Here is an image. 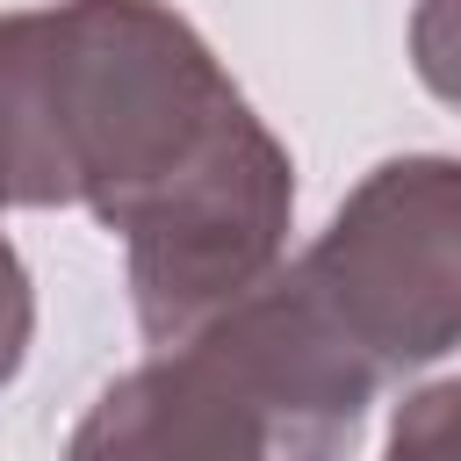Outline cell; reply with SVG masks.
Wrapping results in <instances>:
<instances>
[{"label": "cell", "instance_id": "1", "mask_svg": "<svg viewBox=\"0 0 461 461\" xmlns=\"http://www.w3.org/2000/svg\"><path fill=\"white\" fill-rule=\"evenodd\" d=\"M0 202H86L130 245L144 339L173 346L281 259L288 151L158 0L0 22Z\"/></svg>", "mask_w": 461, "mask_h": 461}, {"label": "cell", "instance_id": "2", "mask_svg": "<svg viewBox=\"0 0 461 461\" xmlns=\"http://www.w3.org/2000/svg\"><path fill=\"white\" fill-rule=\"evenodd\" d=\"M375 382L310 288L267 274L173 353L108 382L65 461H339Z\"/></svg>", "mask_w": 461, "mask_h": 461}, {"label": "cell", "instance_id": "3", "mask_svg": "<svg viewBox=\"0 0 461 461\" xmlns=\"http://www.w3.org/2000/svg\"><path fill=\"white\" fill-rule=\"evenodd\" d=\"M339 339L389 382L454 339V166H382L288 267Z\"/></svg>", "mask_w": 461, "mask_h": 461}, {"label": "cell", "instance_id": "4", "mask_svg": "<svg viewBox=\"0 0 461 461\" xmlns=\"http://www.w3.org/2000/svg\"><path fill=\"white\" fill-rule=\"evenodd\" d=\"M22 346H29V274H22L14 245L0 238V382L22 367Z\"/></svg>", "mask_w": 461, "mask_h": 461}, {"label": "cell", "instance_id": "5", "mask_svg": "<svg viewBox=\"0 0 461 461\" xmlns=\"http://www.w3.org/2000/svg\"><path fill=\"white\" fill-rule=\"evenodd\" d=\"M447 418H454V389H432V396H418V411L396 425V447H389V461H447Z\"/></svg>", "mask_w": 461, "mask_h": 461}]
</instances>
